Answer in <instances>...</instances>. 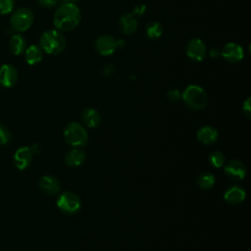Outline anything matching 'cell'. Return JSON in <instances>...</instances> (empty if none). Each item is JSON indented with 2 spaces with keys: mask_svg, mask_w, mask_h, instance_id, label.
<instances>
[{
  "mask_svg": "<svg viewBox=\"0 0 251 251\" xmlns=\"http://www.w3.org/2000/svg\"><path fill=\"white\" fill-rule=\"evenodd\" d=\"M146 11V7L144 4H138L137 6L134 7V10H133V15H138V16H141L145 13Z\"/></svg>",
  "mask_w": 251,
  "mask_h": 251,
  "instance_id": "83f0119b",
  "label": "cell"
},
{
  "mask_svg": "<svg viewBox=\"0 0 251 251\" xmlns=\"http://www.w3.org/2000/svg\"><path fill=\"white\" fill-rule=\"evenodd\" d=\"M119 27L121 31L126 35L132 34L137 28V20L132 13H126L121 16L119 20Z\"/></svg>",
  "mask_w": 251,
  "mask_h": 251,
  "instance_id": "4fadbf2b",
  "label": "cell"
},
{
  "mask_svg": "<svg viewBox=\"0 0 251 251\" xmlns=\"http://www.w3.org/2000/svg\"><path fill=\"white\" fill-rule=\"evenodd\" d=\"M243 112L245 113V115L247 117H250V112H251V108H250V98H247L244 103H243Z\"/></svg>",
  "mask_w": 251,
  "mask_h": 251,
  "instance_id": "f1b7e54d",
  "label": "cell"
},
{
  "mask_svg": "<svg viewBox=\"0 0 251 251\" xmlns=\"http://www.w3.org/2000/svg\"><path fill=\"white\" fill-rule=\"evenodd\" d=\"M167 97L169 98L170 101L172 102H177L180 98H181V94L179 92L178 89L176 88H171L168 93H167Z\"/></svg>",
  "mask_w": 251,
  "mask_h": 251,
  "instance_id": "484cf974",
  "label": "cell"
},
{
  "mask_svg": "<svg viewBox=\"0 0 251 251\" xmlns=\"http://www.w3.org/2000/svg\"><path fill=\"white\" fill-rule=\"evenodd\" d=\"M36 1H37V3H38L41 7L50 9V8H53V7L57 4V2H58L59 0H36Z\"/></svg>",
  "mask_w": 251,
  "mask_h": 251,
  "instance_id": "4316f807",
  "label": "cell"
},
{
  "mask_svg": "<svg viewBox=\"0 0 251 251\" xmlns=\"http://www.w3.org/2000/svg\"><path fill=\"white\" fill-rule=\"evenodd\" d=\"M64 136L67 143L75 147L84 146L87 142V132L85 128L75 122L70 123L66 126Z\"/></svg>",
  "mask_w": 251,
  "mask_h": 251,
  "instance_id": "5b68a950",
  "label": "cell"
},
{
  "mask_svg": "<svg viewBox=\"0 0 251 251\" xmlns=\"http://www.w3.org/2000/svg\"><path fill=\"white\" fill-rule=\"evenodd\" d=\"M34 16L28 8H19L11 16L10 24L15 31L23 32L27 30L33 24Z\"/></svg>",
  "mask_w": 251,
  "mask_h": 251,
  "instance_id": "277c9868",
  "label": "cell"
},
{
  "mask_svg": "<svg viewBox=\"0 0 251 251\" xmlns=\"http://www.w3.org/2000/svg\"><path fill=\"white\" fill-rule=\"evenodd\" d=\"M221 54H222L223 58L226 61H227L228 63L236 64L243 59L244 50L239 44L234 43V42H229V43H226L223 47Z\"/></svg>",
  "mask_w": 251,
  "mask_h": 251,
  "instance_id": "9c48e42d",
  "label": "cell"
},
{
  "mask_svg": "<svg viewBox=\"0 0 251 251\" xmlns=\"http://www.w3.org/2000/svg\"><path fill=\"white\" fill-rule=\"evenodd\" d=\"M210 163L215 167V168H220L225 164V155L220 152V151H214L213 153H211L210 157H209Z\"/></svg>",
  "mask_w": 251,
  "mask_h": 251,
  "instance_id": "603a6c76",
  "label": "cell"
},
{
  "mask_svg": "<svg viewBox=\"0 0 251 251\" xmlns=\"http://www.w3.org/2000/svg\"><path fill=\"white\" fill-rule=\"evenodd\" d=\"M11 136L10 130L6 126L0 125V145L7 144L10 141Z\"/></svg>",
  "mask_w": 251,
  "mask_h": 251,
  "instance_id": "d4e9b609",
  "label": "cell"
},
{
  "mask_svg": "<svg viewBox=\"0 0 251 251\" xmlns=\"http://www.w3.org/2000/svg\"><path fill=\"white\" fill-rule=\"evenodd\" d=\"M94 46L100 55L110 56L117 49V40L109 34H103L97 37Z\"/></svg>",
  "mask_w": 251,
  "mask_h": 251,
  "instance_id": "52a82bcc",
  "label": "cell"
},
{
  "mask_svg": "<svg viewBox=\"0 0 251 251\" xmlns=\"http://www.w3.org/2000/svg\"><path fill=\"white\" fill-rule=\"evenodd\" d=\"M197 138L201 143L208 145V144L214 143L217 140L218 131L213 126H205L199 128V130L197 131Z\"/></svg>",
  "mask_w": 251,
  "mask_h": 251,
  "instance_id": "9a60e30c",
  "label": "cell"
},
{
  "mask_svg": "<svg viewBox=\"0 0 251 251\" xmlns=\"http://www.w3.org/2000/svg\"><path fill=\"white\" fill-rule=\"evenodd\" d=\"M82 122L84 125L88 127H95L97 126L101 122V116L100 113L93 108H87L83 111L81 116Z\"/></svg>",
  "mask_w": 251,
  "mask_h": 251,
  "instance_id": "ac0fdd59",
  "label": "cell"
},
{
  "mask_svg": "<svg viewBox=\"0 0 251 251\" xmlns=\"http://www.w3.org/2000/svg\"><path fill=\"white\" fill-rule=\"evenodd\" d=\"M18 80V71L11 64H4L0 67V84L4 87H13Z\"/></svg>",
  "mask_w": 251,
  "mask_h": 251,
  "instance_id": "30bf717a",
  "label": "cell"
},
{
  "mask_svg": "<svg viewBox=\"0 0 251 251\" xmlns=\"http://www.w3.org/2000/svg\"><path fill=\"white\" fill-rule=\"evenodd\" d=\"M81 19V12L75 3H62L55 11L53 24L59 31H70L75 28Z\"/></svg>",
  "mask_w": 251,
  "mask_h": 251,
  "instance_id": "6da1fadb",
  "label": "cell"
},
{
  "mask_svg": "<svg viewBox=\"0 0 251 251\" xmlns=\"http://www.w3.org/2000/svg\"><path fill=\"white\" fill-rule=\"evenodd\" d=\"M67 42L63 33L57 29L44 31L39 38V47L50 55H58L66 48Z\"/></svg>",
  "mask_w": 251,
  "mask_h": 251,
  "instance_id": "7a4b0ae2",
  "label": "cell"
},
{
  "mask_svg": "<svg viewBox=\"0 0 251 251\" xmlns=\"http://www.w3.org/2000/svg\"><path fill=\"white\" fill-rule=\"evenodd\" d=\"M163 32V26L159 22L153 21L148 23L146 25V35L148 38L151 39H157L162 35Z\"/></svg>",
  "mask_w": 251,
  "mask_h": 251,
  "instance_id": "7402d4cb",
  "label": "cell"
},
{
  "mask_svg": "<svg viewBox=\"0 0 251 251\" xmlns=\"http://www.w3.org/2000/svg\"><path fill=\"white\" fill-rule=\"evenodd\" d=\"M185 105L192 110H202L206 107L208 102V96L205 90L198 86L191 84L187 86L181 94Z\"/></svg>",
  "mask_w": 251,
  "mask_h": 251,
  "instance_id": "3957f363",
  "label": "cell"
},
{
  "mask_svg": "<svg viewBox=\"0 0 251 251\" xmlns=\"http://www.w3.org/2000/svg\"><path fill=\"white\" fill-rule=\"evenodd\" d=\"M32 151L29 147L19 148L14 155V163L19 170L26 169L31 162Z\"/></svg>",
  "mask_w": 251,
  "mask_h": 251,
  "instance_id": "7c38bea8",
  "label": "cell"
},
{
  "mask_svg": "<svg viewBox=\"0 0 251 251\" xmlns=\"http://www.w3.org/2000/svg\"><path fill=\"white\" fill-rule=\"evenodd\" d=\"M39 188L44 193L53 195L60 191L61 185L59 180L53 176H43L39 180Z\"/></svg>",
  "mask_w": 251,
  "mask_h": 251,
  "instance_id": "5bb4252c",
  "label": "cell"
},
{
  "mask_svg": "<svg viewBox=\"0 0 251 251\" xmlns=\"http://www.w3.org/2000/svg\"><path fill=\"white\" fill-rule=\"evenodd\" d=\"M59 1H61L62 3H75L78 0H59Z\"/></svg>",
  "mask_w": 251,
  "mask_h": 251,
  "instance_id": "4dcf8cb0",
  "label": "cell"
},
{
  "mask_svg": "<svg viewBox=\"0 0 251 251\" xmlns=\"http://www.w3.org/2000/svg\"><path fill=\"white\" fill-rule=\"evenodd\" d=\"M186 55L192 61L200 62L206 57V45L200 38H192L186 45Z\"/></svg>",
  "mask_w": 251,
  "mask_h": 251,
  "instance_id": "ba28073f",
  "label": "cell"
},
{
  "mask_svg": "<svg viewBox=\"0 0 251 251\" xmlns=\"http://www.w3.org/2000/svg\"><path fill=\"white\" fill-rule=\"evenodd\" d=\"M25 60L28 65H36L41 62L43 58V52L42 49L39 47V45L32 44L25 48Z\"/></svg>",
  "mask_w": 251,
  "mask_h": 251,
  "instance_id": "2e32d148",
  "label": "cell"
},
{
  "mask_svg": "<svg viewBox=\"0 0 251 251\" xmlns=\"http://www.w3.org/2000/svg\"><path fill=\"white\" fill-rule=\"evenodd\" d=\"M245 191L239 186H231L224 194L225 200L229 204H238L245 199Z\"/></svg>",
  "mask_w": 251,
  "mask_h": 251,
  "instance_id": "e0dca14e",
  "label": "cell"
},
{
  "mask_svg": "<svg viewBox=\"0 0 251 251\" xmlns=\"http://www.w3.org/2000/svg\"><path fill=\"white\" fill-rule=\"evenodd\" d=\"M225 173L233 180H241L246 176V167L239 160H231L225 167Z\"/></svg>",
  "mask_w": 251,
  "mask_h": 251,
  "instance_id": "8fae6325",
  "label": "cell"
},
{
  "mask_svg": "<svg viewBox=\"0 0 251 251\" xmlns=\"http://www.w3.org/2000/svg\"><path fill=\"white\" fill-rule=\"evenodd\" d=\"M85 159V153L77 148H75L68 152L65 157V162L70 167H78L80 166Z\"/></svg>",
  "mask_w": 251,
  "mask_h": 251,
  "instance_id": "ffe728a7",
  "label": "cell"
},
{
  "mask_svg": "<svg viewBox=\"0 0 251 251\" xmlns=\"http://www.w3.org/2000/svg\"><path fill=\"white\" fill-rule=\"evenodd\" d=\"M9 48H10V51L14 55L23 54L26 48L25 38L23 35H21L20 33L14 34L9 41Z\"/></svg>",
  "mask_w": 251,
  "mask_h": 251,
  "instance_id": "d6986e66",
  "label": "cell"
},
{
  "mask_svg": "<svg viewBox=\"0 0 251 251\" xmlns=\"http://www.w3.org/2000/svg\"><path fill=\"white\" fill-rule=\"evenodd\" d=\"M58 208L65 214L74 215L80 210L81 201L79 197L74 192H63L57 200Z\"/></svg>",
  "mask_w": 251,
  "mask_h": 251,
  "instance_id": "8992f818",
  "label": "cell"
},
{
  "mask_svg": "<svg viewBox=\"0 0 251 251\" xmlns=\"http://www.w3.org/2000/svg\"><path fill=\"white\" fill-rule=\"evenodd\" d=\"M197 185L202 189H210L215 185V176L208 172H204L197 177Z\"/></svg>",
  "mask_w": 251,
  "mask_h": 251,
  "instance_id": "44dd1931",
  "label": "cell"
},
{
  "mask_svg": "<svg viewBox=\"0 0 251 251\" xmlns=\"http://www.w3.org/2000/svg\"><path fill=\"white\" fill-rule=\"evenodd\" d=\"M125 45H126V42H125L123 39H120V40L117 41V48H118V47L123 48Z\"/></svg>",
  "mask_w": 251,
  "mask_h": 251,
  "instance_id": "f546056e",
  "label": "cell"
},
{
  "mask_svg": "<svg viewBox=\"0 0 251 251\" xmlns=\"http://www.w3.org/2000/svg\"><path fill=\"white\" fill-rule=\"evenodd\" d=\"M14 0H0V15H7L14 10Z\"/></svg>",
  "mask_w": 251,
  "mask_h": 251,
  "instance_id": "cb8c5ba5",
  "label": "cell"
}]
</instances>
